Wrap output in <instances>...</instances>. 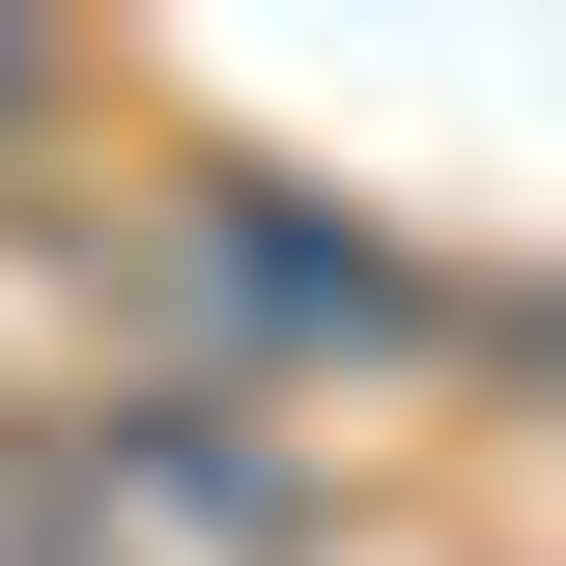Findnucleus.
I'll list each match as a JSON object with an SVG mask.
<instances>
[{
  "label": "nucleus",
  "mask_w": 566,
  "mask_h": 566,
  "mask_svg": "<svg viewBox=\"0 0 566 566\" xmlns=\"http://www.w3.org/2000/svg\"><path fill=\"white\" fill-rule=\"evenodd\" d=\"M57 114H85V57H57V29H0V170H29Z\"/></svg>",
  "instance_id": "obj_2"
},
{
  "label": "nucleus",
  "mask_w": 566,
  "mask_h": 566,
  "mask_svg": "<svg viewBox=\"0 0 566 566\" xmlns=\"http://www.w3.org/2000/svg\"><path fill=\"white\" fill-rule=\"evenodd\" d=\"M170 255L255 312V368H227V397H340V368H424V283L368 255V227H312L283 170H199V199H170Z\"/></svg>",
  "instance_id": "obj_1"
}]
</instances>
